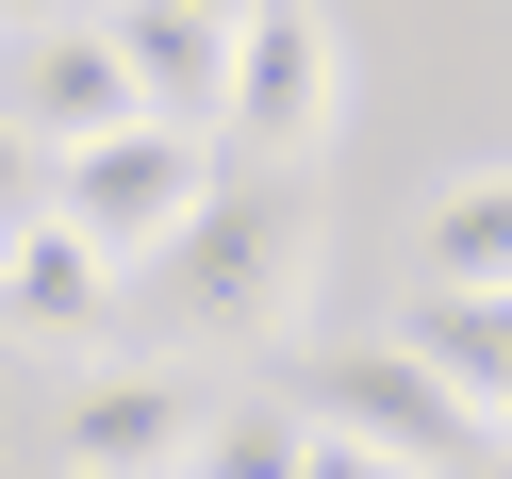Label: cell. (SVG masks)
Wrapping results in <instances>:
<instances>
[{"mask_svg": "<svg viewBox=\"0 0 512 479\" xmlns=\"http://www.w3.org/2000/svg\"><path fill=\"white\" fill-rule=\"evenodd\" d=\"M281 479H413V463H397V446H347V430H314V413H298V463H281Z\"/></svg>", "mask_w": 512, "mask_h": 479, "instance_id": "obj_11", "label": "cell"}, {"mask_svg": "<svg viewBox=\"0 0 512 479\" xmlns=\"http://www.w3.org/2000/svg\"><path fill=\"white\" fill-rule=\"evenodd\" d=\"M496 430H512V397H496Z\"/></svg>", "mask_w": 512, "mask_h": 479, "instance_id": "obj_17", "label": "cell"}, {"mask_svg": "<svg viewBox=\"0 0 512 479\" xmlns=\"http://www.w3.org/2000/svg\"><path fill=\"white\" fill-rule=\"evenodd\" d=\"M199 413H215L199 380H166V364H100V380L67 397V430H50V446H67V479H182Z\"/></svg>", "mask_w": 512, "mask_h": 479, "instance_id": "obj_5", "label": "cell"}, {"mask_svg": "<svg viewBox=\"0 0 512 479\" xmlns=\"http://www.w3.org/2000/svg\"><path fill=\"white\" fill-rule=\"evenodd\" d=\"M298 463V413L248 397V413H199V446H182V479H281Z\"/></svg>", "mask_w": 512, "mask_h": 479, "instance_id": "obj_10", "label": "cell"}, {"mask_svg": "<svg viewBox=\"0 0 512 479\" xmlns=\"http://www.w3.org/2000/svg\"><path fill=\"white\" fill-rule=\"evenodd\" d=\"M34 17H67V0H0V34H34Z\"/></svg>", "mask_w": 512, "mask_h": 479, "instance_id": "obj_13", "label": "cell"}, {"mask_svg": "<svg viewBox=\"0 0 512 479\" xmlns=\"http://www.w3.org/2000/svg\"><path fill=\"white\" fill-rule=\"evenodd\" d=\"M463 479H512V430H496V446H479V463H463Z\"/></svg>", "mask_w": 512, "mask_h": 479, "instance_id": "obj_14", "label": "cell"}, {"mask_svg": "<svg viewBox=\"0 0 512 479\" xmlns=\"http://www.w3.org/2000/svg\"><path fill=\"white\" fill-rule=\"evenodd\" d=\"M116 67H133L149 116H182V133H215V100H232V17H182V0H100Z\"/></svg>", "mask_w": 512, "mask_h": 479, "instance_id": "obj_8", "label": "cell"}, {"mask_svg": "<svg viewBox=\"0 0 512 479\" xmlns=\"http://www.w3.org/2000/svg\"><path fill=\"white\" fill-rule=\"evenodd\" d=\"M182 17H248V0H182Z\"/></svg>", "mask_w": 512, "mask_h": 479, "instance_id": "obj_15", "label": "cell"}, {"mask_svg": "<svg viewBox=\"0 0 512 479\" xmlns=\"http://www.w3.org/2000/svg\"><path fill=\"white\" fill-rule=\"evenodd\" d=\"M347 116V34L314 0H248L232 17V100H215V149L232 166H314Z\"/></svg>", "mask_w": 512, "mask_h": 479, "instance_id": "obj_4", "label": "cell"}, {"mask_svg": "<svg viewBox=\"0 0 512 479\" xmlns=\"http://www.w3.org/2000/svg\"><path fill=\"white\" fill-rule=\"evenodd\" d=\"M116 248H83L67 215H34V232H0V331L17 347H50V364H83V347L116 331Z\"/></svg>", "mask_w": 512, "mask_h": 479, "instance_id": "obj_6", "label": "cell"}, {"mask_svg": "<svg viewBox=\"0 0 512 479\" xmlns=\"http://www.w3.org/2000/svg\"><path fill=\"white\" fill-rule=\"evenodd\" d=\"M149 314L182 347H281L298 331L314 314V199H298V166H232L215 149L199 215L149 248Z\"/></svg>", "mask_w": 512, "mask_h": 479, "instance_id": "obj_1", "label": "cell"}, {"mask_svg": "<svg viewBox=\"0 0 512 479\" xmlns=\"http://www.w3.org/2000/svg\"><path fill=\"white\" fill-rule=\"evenodd\" d=\"M34 215H50V149L0 116V232H34Z\"/></svg>", "mask_w": 512, "mask_h": 479, "instance_id": "obj_12", "label": "cell"}, {"mask_svg": "<svg viewBox=\"0 0 512 479\" xmlns=\"http://www.w3.org/2000/svg\"><path fill=\"white\" fill-rule=\"evenodd\" d=\"M430 281L512 298V166H479V182H446V199H430Z\"/></svg>", "mask_w": 512, "mask_h": 479, "instance_id": "obj_9", "label": "cell"}, {"mask_svg": "<svg viewBox=\"0 0 512 479\" xmlns=\"http://www.w3.org/2000/svg\"><path fill=\"white\" fill-rule=\"evenodd\" d=\"M199 182H215V133H182V116H149V100L50 149V215H67L83 248H116V265H149V248L199 215Z\"/></svg>", "mask_w": 512, "mask_h": 479, "instance_id": "obj_3", "label": "cell"}, {"mask_svg": "<svg viewBox=\"0 0 512 479\" xmlns=\"http://www.w3.org/2000/svg\"><path fill=\"white\" fill-rule=\"evenodd\" d=\"M67 17H100V0H67Z\"/></svg>", "mask_w": 512, "mask_h": 479, "instance_id": "obj_16", "label": "cell"}, {"mask_svg": "<svg viewBox=\"0 0 512 479\" xmlns=\"http://www.w3.org/2000/svg\"><path fill=\"white\" fill-rule=\"evenodd\" d=\"M0 50H17V100H0V116H17L34 149H67V133H100V116H133V67H116L100 17H34V34H0Z\"/></svg>", "mask_w": 512, "mask_h": 479, "instance_id": "obj_7", "label": "cell"}, {"mask_svg": "<svg viewBox=\"0 0 512 479\" xmlns=\"http://www.w3.org/2000/svg\"><path fill=\"white\" fill-rule=\"evenodd\" d=\"M281 413H314V430H347V446H397L413 479H463L479 446V397L446 364H413V331H364V347H298L281 364Z\"/></svg>", "mask_w": 512, "mask_h": 479, "instance_id": "obj_2", "label": "cell"}]
</instances>
